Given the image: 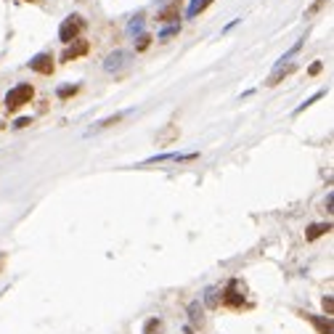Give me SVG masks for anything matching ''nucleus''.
<instances>
[{
  "label": "nucleus",
  "instance_id": "27",
  "mask_svg": "<svg viewBox=\"0 0 334 334\" xmlns=\"http://www.w3.org/2000/svg\"><path fill=\"white\" fill-rule=\"evenodd\" d=\"M236 24H241V19H234V21H228V24H225V30H223V32H231V30H234Z\"/></svg>",
  "mask_w": 334,
  "mask_h": 334
},
{
  "label": "nucleus",
  "instance_id": "17",
  "mask_svg": "<svg viewBox=\"0 0 334 334\" xmlns=\"http://www.w3.org/2000/svg\"><path fill=\"white\" fill-rule=\"evenodd\" d=\"M302 43H305V37H300V40H297V43H294V45H292V48H289V50H286V53H284V56H281V59H279V61H276V66H284V61H289V59H292V56H297V53H300V48H302Z\"/></svg>",
  "mask_w": 334,
  "mask_h": 334
},
{
  "label": "nucleus",
  "instance_id": "2",
  "mask_svg": "<svg viewBox=\"0 0 334 334\" xmlns=\"http://www.w3.org/2000/svg\"><path fill=\"white\" fill-rule=\"evenodd\" d=\"M85 27H88V21H85L80 14L66 16V19L61 21V27H59V40L64 43V45H69V43L80 40V32L85 30Z\"/></svg>",
  "mask_w": 334,
  "mask_h": 334
},
{
  "label": "nucleus",
  "instance_id": "21",
  "mask_svg": "<svg viewBox=\"0 0 334 334\" xmlns=\"http://www.w3.org/2000/svg\"><path fill=\"white\" fill-rule=\"evenodd\" d=\"M326 3H329V0H316V3H313V5H310V8H308V11H305V19H310V16H313V14H318V11H321V8H324V5H326Z\"/></svg>",
  "mask_w": 334,
  "mask_h": 334
},
{
  "label": "nucleus",
  "instance_id": "23",
  "mask_svg": "<svg viewBox=\"0 0 334 334\" xmlns=\"http://www.w3.org/2000/svg\"><path fill=\"white\" fill-rule=\"evenodd\" d=\"M151 43V35H138V43H135V50H146Z\"/></svg>",
  "mask_w": 334,
  "mask_h": 334
},
{
  "label": "nucleus",
  "instance_id": "25",
  "mask_svg": "<svg viewBox=\"0 0 334 334\" xmlns=\"http://www.w3.org/2000/svg\"><path fill=\"white\" fill-rule=\"evenodd\" d=\"M332 205H334V194L329 191V194H326V199H324V207H326V212H332Z\"/></svg>",
  "mask_w": 334,
  "mask_h": 334
},
{
  "label": "nucleus",
  "instance_id": "4",
  "mask_svg": "<svg viewBox=\"0 0 334 334\" xmlns=\"http://www.w3.org/2000/svg\"><path fill=\"white\" fill-rule=\"evenodd\" d=\"M130 59H133V56H130L127 50L117 48V50H111V53H109V56H106V59H104V69L109 72V75H114V72L125 69V66L130 64Z\"/></svg>",
  "mask_w": 334,
  "mask_h": 334
},
{
  "label": "nucleus",
  "instance_id": "1",
  "mask_svg": "<svg viewBox=\"0 0 334 334\" xmlns=\"http://www.w3.org/2000/svg\"><path fill=\"white\" fill-rule=\"evenodd\" d=\"M32 95H35V88H32L30 82H19V85H14V88L5 93V104L3 106L14 114V111H19L24 104H30Z\"/></svg>",
  "mask_w": 334,
  "mask_h": 334
},
{
  "label": "nucleus",
  "instance_id": "28",
  "mask_svg": "<svg viewBox=\"0 0 334 334\" xmlns=\"http://www.w3.org/2000/svg\"><path fill=\"white\" fill-rule=\"evenodd\" d=\"M5 257H8V252H0V273H3V265H5Z\"/></svg>",
  "mask_w": 334,
  "mask_h": 334
},
{
  "label": "nucleus",
  "instance_id": "16",
  "mask_svg": "<svg viewBox=\"0 0 334 334\" xmlns=\"http://www.w3.org/2000/svg\"><path fill=\"white\" fill-rule=\"evenodd\" d=\"M178 14H180V11H178V3H170L167 8L157 16V19H159V21H175V19H178Z\"/></svg>",
  "mask_w": 334,
  "mask_h": 334
},
{
  "label": "nucleus",
  "instance_id": "8",
  "mask_svg": "<svg viewBox=\"0 0 334 334\" xmlns=\"http://www.w3.org/2000/svg\"><path fill=\"white\" fill-rule=\"evenodd\" d=\"M205 324V305L199 300L189 302V326H202Z\"/></svg>",
  "mask_w": 334,
  "mask_h": 334
},
{
  "label": "nucleus",
  "instance_id": "6",
  "mask_svg": "<svg viewBox=\"0 0 334 334\" xmlns=\"http://www.w3.org/2000/svg\"><path fill=\"white\" fill-rule=\"evenodd\" d=\"M305 321L316 326L318 334H334V326H332V316H313V313H300Z\"/></svg>",
  "mask_w": 334,
  "mask_h": 334
},
{
  "label": "nucleus",
  "instance_id": "30",
  "mask_svg": "<svg viewBox=\"0 0 334 334\" xmlns=\"http://www.w3.org/2000/svg\"><path fill=\"white\" fill-rule=\"evenodd\" d=\"M24 3H37V0H24Z\"/></svg>",
  "mask_w": 334,
  "mask_h": 334
},
{
  "label": "nucleus",
  "instance_id": "20",
  "mask_svg": "<svg viewBox=\"0 0 334 334\" xmlns=\"http://www.w3.org/2000/svg\"><path fill=\"white\" fill-rule=\"evenodd\" d=\"M180 32V24H170V27H165V30L159 32V37L157 40H170V37H175Z\"/></svg>",
  "mask_w": 334,
  "mask_h": 334
},
{
  "label": "nucleus",
  "instance_id": "26",
  "mask_svg": "<svg viewBox=\"0 0 334 334\" xmlns=\"http://www.w3.org/2000/svg\"><path fill=\"white\" fill-rule=\"evenodd\" d=\"M321 69H324V64H321V61H316V64H310V69H308V72H310V75H318Z\"/></svg>",
  "mask_w": 334,
  "mask_h": 334
},
{
  "label": "nucleus",
  "instance_id": "9",
  "mask_svg": "<svg viewBox=\"0 0 334 334\" xmlns=\"http://www.w3.org/2000/svg\"><path fill=\"white\" fill-rule=\"evenodd\" d=\"M122 117H125V111H117V114H111V117H104V120H98V122H95V125L90 127L85 135H95V133H101V130H106V127L117 125V122H120Z\"/></svg>",
  "mask_w": 334,
  "mask_h": 334
},
{
  "label": "nucleus",
  "instance_id": "22",
  "mask_svg": "<svg viewBox=\"0 0 334 334\" xmlns=\"http://www.w3.org/2000/svg\"><path fill=\"white\" fill-rule=\"evenodd\" d=\"M30 125H32V117H19V120H16L11 127H14V130H24V127H30Z\"/></svg>",
  "mask_w": 334,
  "mask_h": 334
},
{
  "label": "nucleus",
  "instance_id": "24",
  "mask_svg": "<svg viewBox=\"0 0 334 334\" xmlns=\"http://www.w3.org/2000/svg\"><path fill=\"white\" fill-rule=\"evenodd\" d=\"M321 305H324L326 316H334V300H332V294H326V297L321 300Z\"/></svg>",
  "mask_w": 334,
  "mask_h": 334
},
{
  "label": "nucleus",
  "instance_id": "12",
  "mask_svg": "<svg viewBox=\"0 0 334 334\" xmlns=\"http://www.w3.org/2000/svg\"><path fill=\"white\" fill-rule=\"evenodd\" d=\"M202 305L209 310L220 308V286H207L205 289V297H202Z\"/></svg>",
  "mask_w": 334,
  "mask_h": 334
},
{
  "label": "nucleus",
  "instance_id": "14",
  "mask_svg": "<svg viewBox=\"0 0 334 334\" xmlns=\"http://www.w3.org/2000/svg\"><path fill=\"white\" fill-rule=\"evenodd\" d=\"M324 95H326V90H318V93H313V95H310V98H305V101H302V104H300V106H297V109H294V111H292V114H294V117H300V114H302V111H305V109H308V106H313V104H316V101H321V98H324Z\"/></svg>",
  "mask_w": 334,
  "mask_h": 334
},
{
  "label": "nucleus",
  "instance_id": "5",
  "mask_svg": "<svg viewBox=\"0 0 334 334\" xmlns=\"http://www.w3.org/2000/svg\"><path fill=\"white\" fill-rule=\"evenodd\" d=\"M30 69L37 72V75H50L53 72V56L50 53H37L30 59Z\"/></svg>",
  "mask_w": 334,
  "mask_h": 334
},
{
  "label": "nucleus",
  "instance_id": "11",
  "mask_svg": "<svg viewBox=\"0 0 334 334\" xmlns=\"http://www.w3.org/2000/svg\"><path fill=\"white\" fill-rule=\"evenodd\" d=\"M329 231H332L329 220H326V223H313V225H308V231H305V241H316L324 234H329Z\"/></svg>",
  "mask_w": 334,
  "mask_h": 334
},
{
  "label": "nucleus",
  "instance_id": "13",
  "mask_svg": "<svg viewBox=\"0 0 334 334\" xmlns=\"http://www.w3.org/2000/svg\"><path fill=\"white\" fill-rule=\"evenodd\" d=\"M162 332H165V321L157 318V316H151V318L143 324V332L141 334H162Z\"/></svg>",
  "mask_w": 334,
  "mask_h": 334
},
{
  "label": "nucleus",
  "instance_id": "18",
  "mask_svg": "<svg viewBox=\"0 0 334 334\" xmlns=\"http://www.w3.org/2000/svg\"><path fill=\"white\" fill-rule=\"evenodd\" d=\"M127 32L130 35H143V16H133L127 24Z\"/></svg>",
  "mask_w": 334,
  "mask_h": 334
},
{
  "label": "nucleus",
  "instance_id": "10",
  "mask_svg": "<svg viewBox=\"0 0 334 334\" xmlns=\"http://www.w3.org/2000/svg\"><path fill=\"white\" fill-rule=\"evenodd\" d=\"M292 72H294V64H286V66H276V69H273V75H270V77H268V80H265L263 85H265V88H273V85H279L281 80H284V77H289Z\"/></svg>",
  "mask_w": 334,
  "mask_h": 334
},
{
  "label": "nucleus",
  "instance_id": "29",
  "mask_svg": "<svg viewBox=\"0 0 334 334\" xmlns=\"http://www.w3.org/2000/svg\"><path fill=\"white\" fill-rule=\"evenodd\" d=\"M183 334H194V329H191V326H183Z\"/></svg>",
  "mask_w": 334,
  "mask_h": 334
},
{
  "label": "nucleus",
  "instance_id": "7",
  "mask_svg": "<svg viewBox=\"0 0 334 334\" xmlns=\"http://www.w3.org/2000/svg\"><path fill=\"white\" fill-rule=\"evenodd\" d=\"M88 50H90L88 40H75V43L66 45V50L61 53V61H75V59H80V56H85Z\"/></svg>",
  "mask_w": 334,
  "mask_h": 334
},
{
  "label": "nucleus",
  "instance_id": "15",
  "mask_svg": "<svg viewBox=\"0 0 334 334\" xmlns=\"http://www.w3.org/2000/svg\"><path fill=\"white\" fill-rule=\"evenodd\" d=\"M209 3H212V0H191V5H189V11H186V16H189V19H194V16L202 14V11H205Z\"/></svg>",
  "mask_w": 334,
  "mask_h": 334
},
{
  "label": "nucleus",
  "instance_id": "19",
  "mask_svg": "<svg viewBox=\"0 0 334 334\" xmlns=\"http://www.w3.org/2000/svg\"><path fill=\"white\" fill-rule=\"evenodd\" d=\"M77 90H80V85H61V88L56 90V95H59V98L64 101V98H69V95H75Z\"/></svg>",
  "mask_w": 334,
  "mask_h": 334
},
{
  "label": "nucleus",
  "instance_id": "3",
  "mask_svg": "<svg viewBox=\"0 0 334 334\" xmlns=\"http://www.w3.org/2000/svg\"><path fill=\"white\" fill-rule=\"evenodd\" d=\"M220 305H225V308H247L244 302V286L239 284V279H231L228 284H225V289H220Z\"/></svg>",
  "mask_w": 334,
  "mask_h": 334
}]
</instances>
